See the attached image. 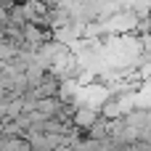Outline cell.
<instances>
[{
  "instance_id": "obj_2",
  "label": "cell",
  "mask_w": 151,
  "mask_h": 151,
  "mask_svg": "<svg viewBox=\"0 0 151 151\" xmlns=\"http://www.w3.org/2000/svg\"><path fill=\"white\" fill-rule=\"evenodd\" d=\"M0 151H32L27 138H8L0 135Z\"/></svg>"
},
{
  "instance_id": "obj_3",
  "label": "cell",
  "mask_w": 151,
  "mask_h": 151,
  "mask_svg": "<svg viewBox=\"0 0 151 151\" xmlns=\"http://www.w3.org/2000/svg\"><path fill=\"white\" fill-rule=\"evenodd\" d=\"M16 53H19V45L11 42V40H5V37H0V64L16 58Z\"/></svg>"
},
{
  "instance_id": "obj_4",
  "label": "cell",
  "mask_w": 151,
  "mask_h": 151,
  "mask_svg": "<svg viewBox=\"0 0 151 151\" xmlns=\"http://www.w3.org/2000/svg\"><path fill=\"white\" fill-rule=\"evenodd\" d=\"M19 0H0V8H5V11H11L13 5H16Z\"/></svg>"
},
{
  "instance_id": "obj_1",
  "label": "cell",
  "mask_w": 151,
  "mask_h": 151,
  "mask_svg": "<svg viewBox=\"0 0 151 151\" xmlns=\"http://www.w3.org/2000/svg\"><path fill=\"white\" fill-rule=\"evenodd\" d=\"M85 135H88V138H93V141H104L106 135H111V119H109V117H104V114H98V117H96V122L85 130Z\"/></svg>"
}]
</instances>
